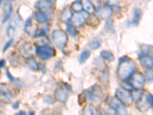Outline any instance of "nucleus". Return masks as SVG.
<instances>
[{
	"instance_id": "33",
	"label": "nucleus",
	"mask_w": 153,
	"mask_h": 115,
	"mask_svg": "<svg viewBox=\"0 0 153 115\" xmlns=\"http://www.w3.org/2000/svg\"><path fill=\"white\" fill-rule=\"evenodd\" d=\"M90 47L92 49H98L101 46V42L100 41V39L98 38H95V39H93L91 42H90Z\"/></svg>"
},
{
	"instance_id": "3",
	"label": "nucleus",
	"mask_w": 153,
	"mask_h": 115,
	"mask_svg": "<svg viewBox=\"0 0 153 115\" xmlns=\"http://www.w3.org/2000/svg\"><path fill=\"white\" fill-rule=\"evenodd\" d=\"M35 53H36V55L40 59L43 60V61H46V60L50 59L51 58H52L55 55V51L52 47L44 45V46L36 47Z\"/></svg>"
},
{
	"instance_id": "49",
	"label": "nucleus",
	"mask_w": 153,
	"mask_h": 115,
	"mask_svg": "<svg viewBox=\"0 0 153 115\" xmlns=\"http://www.w3.org/2000/svg\"><path fill=\"white\" fill-rule=\"evenodd\" d=\"M9 1H12V0H9Z\"/></svg>"
},
{
	"instance_id": "38",
	"label": "nucleus",
	"mask_w": 153,
	"mask_h": 115,
	"mask_svg": "<svg viewBox=\"0 0 153 115\" xmlns=\"http://www.w3.org/2000/svg\"><path fill=\"white\" fill-rule=\"evenodd\" d=\"M106 114H117L118 112H117V111L116 110L115 108H113V107H111V108H110L109 109H107V111H106Z\"/></svg>"
},
{
	"instance_id": "37",
	"label": "nucleus",
	"mask_w": 153,
	"mask_h": 115,
	"mask_svg": "<svg viewBox=\"0 0 153 115\" xmlns=\"http://www.w3.org/2000/svg\"><path fill=\"white\" fill-rule=\"evenodd\" d=\"M12 43H13V38H10V39H9V40L5 43V46H4L3 49H2V52H5V51L7 50V49L12 46Z\"/></svg>"
},
{
	"instance_id": "13",
	"label": "nucleus",
	"mask_w": 153,
	"mask_h": 115,
	"mask_svg": "<svg viewBox=\"0 0 153 115\" xmlns=\"http://www.w3.org/2000/svg\"><path fill=\"white\" fill-rule=\"evenodd\" d=\"M48 0H38L36 4L37 9L45 13H48L51 11V6Z\"/></svg>"
},
{
	"instance_id": "16",
	"label": "nucleus",
	"mask_w": 153,
	"mask_h": 115,
	"mask_svg": "<svg viewBox=\"0 0 153 115\" xmlns=\"http://www.w3.org/2000/svg\"><path fill=\"white\" fill-rule=\"evenodd\" d=\"M19 52L23 56L31 55L32 53V46L28 42H21V46L19 47Z\"/></svg>"
},
{
	"instance_id": "7",
	"label": "nucleus",
	"mask_w": 153,
	"mask_h": 115,
	"mask_svg": "<svg viewBox=\"0 0 153 115\" xmlns=\"http://www.w3.org/2000/svg\"><path fill=\"white\" fill-rule=\"evenodd\" d=\"M89 17H90L89 12H86V11H80V12H76L74 15L71 21L75 25L80 27L87 21Z\"/></svg>"
},
{
	"instance_id": "18",
	"label": "nucleus",
	"mask_w": 153,
	"mask_h": 115,
	"mask_svg": "<svg viewBox=\"0 0 153 115\" xmlns=\"http://www.w3.org/2000/svg\"><path fill=\"white\" fill-rule=\"evenodd\" d=\"M25 65H26L27 68L32 72H37L39 69V66H38L36 60L35 59V58L31 57V56L27 58L25 60Z\"/></svg>"
},
{
	"instance_id": "11",
	"label": "nucleus",
	"mask_w": 153,
	"mask_h": 115,
	"mask_svg": "<svg viewBox=\"0 0 153 115\" xmlns=\"http://www.w3.org/2000/svg\"><path fill=\"white\" fill-rule=\"evenodd\" d=\"M138 57H139V62L143 68L146 69H150L153 68V58H152L151 57L142 54V53H139Z\"/></svg>"
},
{
	"instance_id": "45",
	"label": "nucleus",
	"mask_w": 153,
	"mask_h": 115,
	"mask_svg": "<svg viewBox=\"0 0 153 115\" xmlns=\"http://www.w3.org/2000/svg\"><path fill=\"white\" fill-rule=\"evenodd\" d=\"M19 102H16V103L12 105V108H14V109H17V108H19Z\"/></svg>"
},
{
	"instance_id": "46",
	"label": "nucleus",
	"mask_w": 153,
	"mask_h": 115,
	"mask_svg": "<svg viewBox=\"0 0 153 115\" xmlns=\"http://www.w3.org/2000/svg\"><path fill=\"white\" fill-rule=\"evenodd\" d=\"M5 66V60L1 59V61H0V67L2 68V67Z\"/></svg>"
},
{
	"instance_id": "41",
	"label": "nucleus",
	"mask_w": 153,
	"mask_h": 115,
	"mask_svg": "<svg viewBox=\"0 0 153 115\" xmlns=\"http://www.w3.org/2000/svg\"><path fill=\"white\" fill-rule=\"evenodd\" d=\"M90 1L96 7H99L100 5V0H90Z\"/></svg>"
},
{
	"instance_id": "35",
	"label": "nucleus",
	"mask_w": 153,
	"mask_h": 115,
	"mask_svg": "<svg viewBox=\"0 0 153 115\" xmlns=\"http://www.w3.org/2000/svg\"><path fill=\"white\" fill-rule=\"evenodd\" d=\"M122 87H124L126 90H129V91H132L133 90V87L131 84V83H129V82H126V81H123L122 82Z\"/></svg>"
},
{
	"instance_id": "4",
	"label": "nucleus",
	"mask_w": 153,
	"mask_h": 115,
	"mask_svg": "<svg viewBox=\"0 0 153 115\" xmlns=\"http://www.w3.org/2000/svg\"><path fill=\"white\" fill-rule=\"evenodd\" d=\"M116 97L126 106H130L134 101L132 92H130V91L126 90L123 87L117 89V91H116Z\"/></svg>"
},
{
	"instance_id": "44",
	"label": "nucleus",
	"mask_w": 153,
	"mask_h": 115,
	"mask_svg": "<svg viewBox=\"0 0 153 115\" xmlns=\"http://www.w3.org/2000/svg\"><path fill=\"white\" fill-rule=\"evenodd\" d=\"M39 69H40L42 72H45V71H46L45 65V64H42V65H41L40 67H39Z\"/></svg>"
},
{
	"instance_id": "30",
	"label": "nucleus",
	"mask_w": 153,
	"mask_h": 115,
	"mask_svg": "<svg viewBox=\"0 0 153 115\" xmlns=\"http://www.w3.org/2000/svg\"><path fill=\"white\" fill-rule=\"evenodd\" d=\"M67 31L72 37L76 36L77 34H78V31H77L76 28L74 25H67Z\"/></svg>"
},
{
	"instance_id": "24",
	"label": "nucleus",
	"mask_w": 153,
	"mask_h": 115,
	"mask_svg": "<svg viewBox=\"0 0 153 115\" xmlns=\"http://www.w3.org/2000/svg\"><path fill=\"white\" fill-rule=\"evenodd\" d=\"M34 17L36 19V21L41 23H45L48 20V18L45 12H42L41 11H38L34 13Z\"/></svg>"
},
{
	"instance_id": "14",
	"label": "nucleus",
	"mask_w": 153,
	"mask_h": 115,
	"mask_svg": "<svg viewBox=\"0 0 153 115\" xmlns=\"http://www.w3.org/2000/svg\"><path fill=\"white\" fill-rule=\"evenodd\" d=\"M54 98H56L57 101L61 103H65L68 101V94L66 92L65 89L62 88H57L54 91Z\"/></svg>"
},
{
	"instance_id": "2",
	"label": "nucleus",
	"mask_w": 153,
	"mask_h": 115,
	"mask_svg": "<svg viewBox=\"0 0 153 115\" xmlns=\"http://www.w3.org/2000/svg\"><path fill=\"white\" fill-rule=\"evenodd\" d=\"M52 42L54 46L60 49H65L68 42V37L65 31L61 29L54 30L52 32Z\"/></svg>"
},
{
	"instance_id": "36",
	"label": "nucleus",
	"mask_w": 153,
	"mask_h": 115,
	"mask_svg": "<svg viewBox=\"0 0 153 115\" xmlns=\"http://www.w3.org/2000/svg\"><path fill=\"white\" fill-rule=\"evenodd\" d=\"M146 77L147 78V80L148 81H152L153 80V69L150 68L149 69L146 73Z\"/></svg>"
},
{
	"instance_id": "43",
	"label": "nucleus",
	"mask_w": 153,
	"mask_h": 115,
	"mask_svg": "<svg viewBox=\"0 0 153 115\" xmlns=\"http://www.w3.org/2000/svg\"><path fill=\"white\" fill-rule=\"evenodd\" d=\"M62 84H63V85L65 86V87L67 89V90H68V91H72V88H71V85H69V84H67V83H62Z\"/></svg>"
},
{
	"instance_id": "31",
	"label": "nucleus",
	"mask_w": 153,
	"mask_h": 115,
	"mask_svg": "<svg viewBox=\"0 0 153 115\" xmlns=\"http://www.w3.org/2000/svg\"><path fill=\"white\" fill-rule=\"evenodd\" d=\"M103 60H100L98 59V58H96L94 60V64H95V66L98 68L100 71H104L105 69L106 68V65H105V63L103 62Z\"/></svg>"
},
{
	"instance_id": "23",
	"label": "nucleus",
	"mask_w": 153,
	"mask_h": 115,
	"mask_svg": "<svg viewBox=\"0 0 153 115\" xmlns=\"http://www.w3.org/2000/svg\"><path fill=\"white\" fill-rule=\"evenodd\" d=\"M142 17V12L139 9H135L133 11V17L132 23L134 25H138Z\"/></svg>"
},
{
	"instance_id": "25",
	"label": "nucleus",
	"mask_w": 153,
	"mask_h": 115,
	"mask_svg": "<svg viewBox=\"0 0 153 115\" xmlns=\"http://www.w3.org/2000/svg\"><path fill=\"white\" fill-rule=\"evenodd\" d=\"M83 114H100V111L93 105H87L84 108V109L83 110Z\"/></svg>"
},
{
	"instance_id": "29",
	"label": "nucleus",
	"mask_w": 153,
	"mask_h": 115,
	"mask_svg": "<svg viewBox=\"0 0 153 115\" xmlns=\"http://www.w3.org/2000/svg\"><path fill=\"white\" fill-rule=\"evenodd\" d=\"M71 9L74 11H75L76 12H80V11L83 10V5H82L81 0H76L72 4Z\"/></svg>"
},
{
	"instance_id": "28",
	"label": "nucleus",
	"mask_w": 153,
	"mask_h": 115,
	"mask_svg": "<svg viewBox=\"0 0 153 115\" xmlns=\"http://www.w3.org/2000/svg\"><path fill=\"white\" fill-rule=\"evenodd\" d=\"M84 94V95H85V98L86 99H87V101H90V102H94V101H97V100H99L100 98H97L95 95H94L93 93H91L90 91H84V92H83Z\"/></svg>"
},
{
	"instance_id": "48",
	"label": "nucleus",
	"mask_w": 153,
	"mask_h": 115,
	"mask_svg": "<svg viewBox=\"0 0 153 115\" xmlns=\"http://www.w3.org/2000/svg\"><path fill=\"white\" fill-rule=\"evenodd\" d=\"M28 114H31V115H32V114H35V112H34V111H30Z\"/></svg>"
},
{
	"instance_id": "9",
	"label": "nucleus",
	"mask_w": 153,
	"mask_h": 115,
	"mask_svg": "<svg viewBox=\"0 0 153 115\" xmlns=\"http://www.w3.org/2000/svg\"><path fill=\"white\" fill-rule=\"evenodd\" d=\"M22 19L21 18L19 17V15H17L14 19H12V22H10V24L9 25L7 29H6V34H7L8 36L12 35L15 32H16V29L19 28V25H20Z\"/></svg>"
},
{
	"instance_id": "21",
	"label": "nucleus",
	"mask_w": 153,
	"mask_h": 115,
	"mask_svg": "<svg viewBox=\"0 0 153 115\" xmlns=\"http://www.w3.org/2000/svg\"><path fill=\"white\" fill-rule=\"evenodd\" d=\"M140 49H141V52L140 53L149 56L152 58H153V46L142 45Z\"/></svg>"
},
{
	"instance_id": "50",
	"label": "nucleus",
	"mask_w": 153,
	"mask_h": 115,
	"mask_svg": "<svg viewBox=\"0 0 153 115\" xmlns=\"http://www.w3.org/2000/svg\"><path fill=\"white\" fill-rule=\"evenodd\" d=\"M152 112H153V108H152Z\"/></svg>"
},
{
	"instance_id": "39",
	"label": "nucleus",
	"mask_w": 153,
	"mask_h": 115,
	"mask_svg": "<svg viewBox=\"0 0 153 115\" xmlns=\"http://www.w3.org/2000/svg\"><path fill=\"white\" fill-rule=\"evenodd\" d=\"M46 35V31L44 28H41L40 31L37 32L36 34V37H42L45 36Z\"/></svg>"
},
{
	"instance_id": "42",
	"label": "nucleus",
	"mask_w": 153,
	"mask_h": 115,
	"mask_svg": "<svg viewBox=\"0 0 153 115\" xmlns=\"http://www.w3.org/2000/svg\"><path fill=\"white\" fill-rule=\"evenodd\" d=\"M6 75H7L8 78H9V80L10 81H14L15 79L13 78V77L12 76V75H11V74L9 73V70H8V69H6Z\"/></svg>"
},
{
	"instance_id": "17",
	"label": "nucleus",
	"mask_w": 153,
	"mask_h": 115,
	"mask_svg": "<svg viewBox=\"0 0 153 115\" xmlns=\"http://www.w3.org/2000/svg\"><path fill=\"white\" fill-rule=\"evenodd\" d=\"M73 14L70 7H66L63 9L61 14V21L64 23H68L72 19Z\"/></svg>"
},
{
	"instance_id": "19",
	"label": "nucleus",
	"mask_w": 153,
	"mask_h": 115,
	"mask_svg": "<svg viewBox=\"0 0 153 115\" xmlns=\"http://www.w3.org/2000/svg\"><path fill=\"white\" fill-rule=\"evenodd\" d=\"M100 57L103 61H106L107 62H113L115 60V57L113 53L106 50H103L101 52Z\"/></svg>"
},
{
	"instance_id": "34",
	"label": "nucleus",
	"mask_w": 153,
	"mask_h": 115,
	"mask_svg": "<svg viewBox=\"0 0 153 115\" xmlns=\"http://www.w3.org/2000/svg\"><path fill=\"white\" fill-rule=\"evenodd\" d=\"M56 98L51 95H47L44 98V102L48 105H53L55 102Z\"/></svg>"
},
{
	"instance_id": "20",
	"label": "nucleus",
	"mask_w": 153,
	"mask_h": 115,
	"mask_svg": "<svg viewBox=\"0 0 153 115\" xmlns=\"http://www.w3.org/2000/svg\"><path fill=\"white\" fill-rule=\"evenodd\" d=\"M81 2L82 5H83V9L86 12H89V13H93L96 11L94 5L91 3L90 0H81Z\"/></svg>"
},
{
	"instance_id": "32",
	"label": "nucleus",
	"mask_w": 153,
	"mask_h": 115,
	"mask_svg": "<svg viewBox=\"0 0 153 115\" xmlns=\"http://www.w3.org/2000/svg\"><path fill=\"white\" fill-rule=\"evenodd\" d=\"M12 5H8L7 7H6V9H5V14L3 16V19H2V22H5L7 21L8 19H9L11 16V13H12Z\"/></svg>"
},
{
	"instance_id": "1",
	"label": "nucleus",
	"mask_w": 153,
	"mask_h": 115,
	"mask_svg": "<svg viewBox=\"0 0 153 115\" xmlns=\"http://www.w3.org/2000/svg\"><path fill=\"white\" fill-rule=\"evenodd\" d=\"M117 76L123 81L129 80L132 75L136 72V64L126 56L120 58L117 67Z\"/></svg>"
},
{
	"instance_id": "47",
	"label": "nucleus",
	"mask_w": 153,
	"mask_h": 115,
	"mask_svg": "<svg viewBox=\"0 0 153 115\" xmlns=\"http://www.w3.org/2000/svg\"><path fill=\"white\" fill-rule=\"evenodd\" d=\"M19 114H26V113L24 111H21L19 112Z\"/></svg>"
},
{
	"instance_id": "5",
	"label": "nucleus",
	"mask_w": 153,
	"mask_h": 115,
	"mask_svg": "<svg viewBox=\"0 0 153 115\" xmlns=\"http://www.w3.org/2000/svg\"><path fill=\"white\" fill-rule=\"evenodd\" d=\"M153 106V95L150 93L143 94L141 100L137 102V108L140 111L146 112Z\"/></svg>"
},
{
	"instance_id": "27",
	"label": "nucleus",
	"mask_w": 153,
	"mask_h": 115,
	"mask_svg": "<svg viewBox=\"0 0 153 115\" xmlns=\"http://www.w3.org/2000/svg\"><path fill=\"white\" fill-rule=\"evenodd\" d=\"M91 56V52L89 50H84L81 52V54L80 55V57H79V62L80 64H84L89 58Z\"/></svg>"
},
{
	"instance_id": "22",
	"label": "nucleus",
	"mask_w": 153,
	"mask_h": 115,
	"mask_svg": "<svg viewBox=\"0 0 153 115\" xmlns=\"http://www.w3.org/2000/svg\"><path fill=\"white\" fill-rule=\"evenodd\" d=\"M143 94H144V91H143L142 88L133 89L132 91V98H133V101H136V103H137L138 101H139L141 100V98H143Z\"/></svg>"
},
{
	"instance_id": "12",
	"label": "nucleus",
	"mask_w": 153,
	"mask_h": 115,
	"mask_svg": "<svg viewBox=\"0 0 153 115\" xmlns=\"http://www.w3.org/2000/svg\"><path fill=\"white\" fill-rule=\"evenodd\" d=\"M38 25L36 24H34L32 22H31V19L29 18L26 21L25 24L24 29L25 31L27 34H28L29 35H32L34 36L35 35L37 34V31H38Z\"/></svg>"
},
{
	"instance_id": "8",
	"label": "nucleus",
	"mask_w": 153,
	"mask_h": 115,
	"mask_svg": "<svg viewBox=\"0 0 153 115\" xmlns=\"http://www.w3.org/2000/svg\"><path fill=\"white\" fill-rule=\"evenodd\" d=\"M113 12V8L110 5H106L103 6H99L97 9L95 11V14L100 19H107L108 18H110Z\"/></svg>"
},
{
	"instance_id": "15",
	"label": "nucleus",
	"mask_w": 153,
	"mask_h": 115,
	"mask_svg": "<svg viewBox=\"0 0 153 115\" xmlns=\"http://www.w3.org/2000/svg\"><path fill=\"white\" fill-rule=\"evenodd\" d=\"M0 87H1V91H0V92H1V96L2 97H3L5 99L9 100V101H10V100H12V98H14V94L12 92V91H11L10 88H9V87L7 84L2 83Z\"/></svg>"
},
{
	"instance_id": "10",
	"label": "nucleus",
	"mask_w": 153,
	"mask_h": 115,
	"mask_svg": "<svg viewBox=\"0 0 153 115\" xmlns=\"http://www.w3.org/2000/svg\"><path fill=\"white\" fill-rule=\"evenodd\" d=\"M110 106L113 107L117 111L119 114H126V105L123 104L117 97L112 98L111 101H110Z\"/></svg>"
},
{
	"instance_id": "40",
	"label": "nucleus",
	"mask_w": 153,
	"mask_h": 115,
	"mask_svg": "<svg viewBox=\"0 0 153 115\" xmlns=\"http://www.w3.org/2000/svg\"><path fill=\"white\" fill-rule=\"evenodd\" d=\"M105 2L108 4H110V5H117L119 3L120 0H104Z\"/></svg>"
},
{
	"instance_id": "6",
	"label": "nucleus",
	"mask_w": 153,
	"mask_h": 115,
	"mask_svg": "<svg viewBox=\"0 0 153 115\" xmlns=\"http://www.w3.org/2000/svg\"><path fill=\"white\" fill-rule=\"evenodd\" d=\"M130 83L134 89L142 88L145 84V76L141 72H135L131 76Z\"/></svg>"
},
{
	"instance_id": "26",
	"label": "nucleus",
	"mask_w": 153,
	"mask_h": 115,
	"mask_svg": "<svg viewBox=\"0 0 153 115\" xmlns=\"http://www.w3.org/2000/svg\"><path fill=\"white\" fill-rule=\"evenodd\" d=\"M91 93L94 94V95L98 98H101L103 96V93L102 91V89L100 86L98 85H94L91 87V90H90Z\"/></svg>"
}]
</instances>
